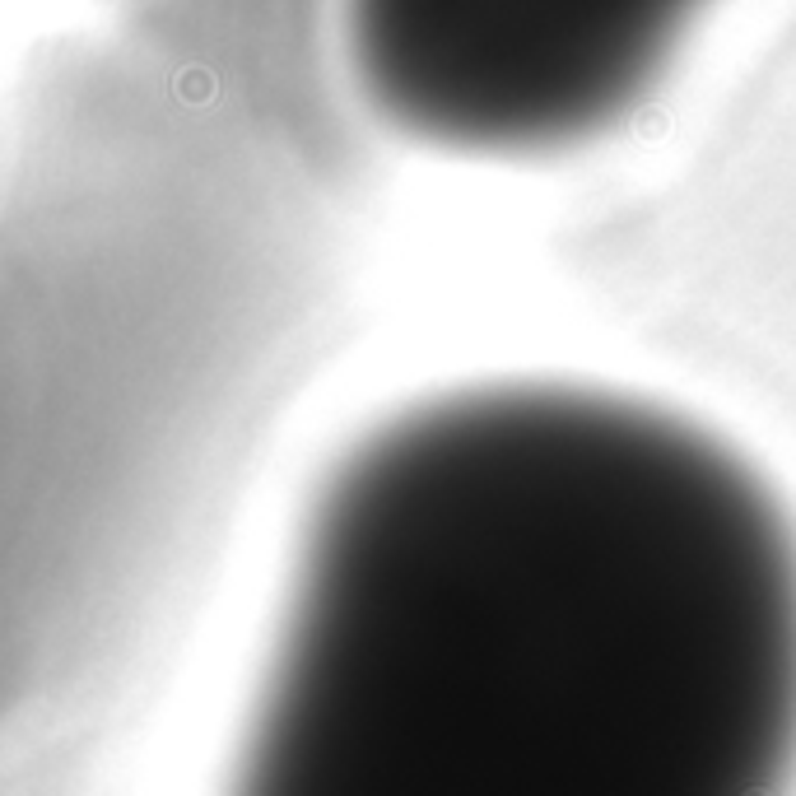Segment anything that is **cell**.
Here are the masks:
<instances>
[{
  "instance_id": "cell-1",
  "label": "cell",
  "mask_w": 796,
  "mask_h": 796,
  "mask_svg": "<svg viewBox=\"0 0 796 796\" xmlns=\"http://www.w3.org/2000/svg\"><path fill=\"white\" fill-rule=\"evenodd\" d=\"M796 759V531L685 419L480 387L312 499L247 778L280 792L731 796Z\"/></svg>"
},
{
  "instance_id": "cell-2",
  "label": "cell",
  "mask_w": 796,
  "mask_h": 796,
  "mask_svg": "<svg viewBox=\"0 0 796 796\" xmlns=\"http://www.w3.org/2000/svg\"><path fill=\"white\" fill-rule=\"evenodd\" d=\"M713 0H336L354 94L405 140L545 154L629 117Z\"/></svg>"
}]
</instances>
